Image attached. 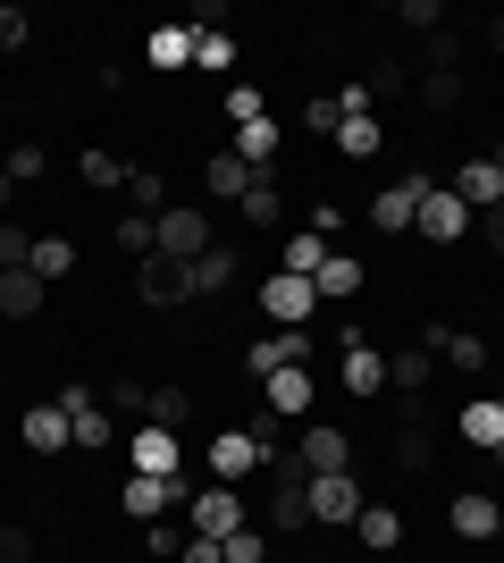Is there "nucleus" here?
<instances>
[{"label":"nucleus","mask_w":504,"mask_h":563,"mask_svg":"<svg viewBox=\"0 0 504 563\" xmlns=\"http://www.w3.org/2000/svg\"><path fill=\"white\" fill-rule=\"evenodd\" d=\"M437 177H395V186H379V202H370V228L379 235H412V219H421V194H429Z\"/></svg>","instance_id":"obj_9"},{"label":"nucleus","mask_w":504,"mask_h":563,"mask_svg":"<svg viewBox=\"0 0 504 563\" xmlns=\"http://www.w3.org/2000/svg\"><path fill=\"white\" fill-rule=\"evenodd\" d=\"M219 555H227V563H269V539L244 521V530H227V539H219Z\"/></svg>","instance_id":"obj_41"},{"label":"nucleus","mask_w":504,"mask_h":563,"mask_svg":"<svg viewBox=\"0 0 504 563\" xmlns=\"http://www.w3.org/2000/svg\"><path fill=\"white\" fill-rule=\"evenodd\" d=\"M76 177H85L93 194H119L126 177H135V161H119V152H85V161H76Z\"/></svg>","instance_id":"obj_31"},{"label":"nucleus","mask_w":504,"mask_h":563,"mask_svg":"<svg viewBox=\"0 0 504 563\" xmlns=\"http://www.w3.org/2000/svg\"><path fill=\"white\" fill-rule=\"evenodd\" d=\"M437 362H455V371H488V336H471V329H446Z\"/></svg>","instance_id":"obj_37"},{"label":"nucleus","mask_w":504,"mask_h":563,"mask_svg":"<svg viewBox=\"0 0 504 563\" xmlns=\"http://www.w3.org/2000/svg\"><path fill=\"white\" fill-rule=\"evenodd\" d=\"M488 161H496V168H504V143H496V152H488Z\"/></svg>","instance_id":"obj_55"},{"label":"nucleus","mask_w":504,"mask_h":563,"mask_svg":"<svg viewBox=\"0 0 504 563\" xmlns=\"http://www.w3.org/2000/svg\"><path fill=\"white\" fill-rule=\"evenodd\" d=\"M110 235H119V253H126V261H144V253H152V219H144V211H119V228H110Z\"/></svg>","instance_id":"obj_42"},{"label":"nucleus","mask_w":504,"mask_h":563,"mask_svg":"<svg viewBox=\"0 0 504 563\" xmlns=\"http://www.w3.org/2000/svg\"><path fill=\"white\" fill-rule=\"evenodd\" d=\"M25 261H34V235H25V228H0V269H25Z\"/></svg>","instance_id":"obj_47"},{"label":"nucleus","mask_w":504,"mask_h":563,"mask_svg":"<svg viewBox=\"0 0 504 563\" xmlns=\"http://www.w3.org/2000/svg\"><path fill=\"white\" fill-rule=\"evenodd\" d=\"M345 396H361V404L387 396V353L379 345H345Z\"/></svg>","instance_id":"obj_18"},{"label":"nucleus","mask_w":504,"mask_h":563,"mask_svg":"<svg viewBox=\"0 0 504 563\" xmlns=\"http://www.w3.org/2000/svg\"><path fill=\"white\" fill-rule=\"evenodd\" d=\"M294 454H303V471H354V438H345V429H328V421H312L303 429V438H294Z\"/></svg>","instance_id":"obj_13"},{"label":"nucleus","mask_w":504,"mask_h":563,"mask_svg":"<svg viewBox=\"0 0 504 563\" xmlns=\"http://www.w3.org/2000/svg\"><path fill=\"white\" fill-rule=\"evenodd\" d=\"M496 539H504V514H496Z\"/></svg>","instance_id":"obj_57"},{"label":"nucleus","mask_w":504,"mask_h":563,"mask_svg":"<svg viewBox=\"0 0 504 563\" xmlns=\"http://www.w3.org/2000/svg\"><path fill=\"white\" fill-rule=\"evenodd\" d=\"M354 539L370 547V555H395V547H404V514H395V505H361V514H354Z\"/></svg>","instance_id":"obj_21"},{"label":"nucleus","mask_w":504,"mask_h":563,"mask_svg":"<svg viewBox=\"0 0 504 563\" xmlns=\"http://www.w3.org/2000/svg\"><path fill=\"white\" fill-rule=\"evenodd\" d=\"M186 563H227V555H219V539H186Z\"/></svg>","instance_id":"obj_52"},{"label":"nucleus","mask_w":504,"mask_h":563,"mask_svg":"<svg viewBox=\"0 0 504 563\" xmlns=\"http://www.w3.org/2000/svg\"><path fill=\"white\" fill-rule=\"evenodd\" d=\"M303 496H312V521H328V530H354V514L370 505L354 471H320V479H312Z\"/></svg>","instance_id":"obj_8"},{"label":"nucleus","mask_w":504,"mask_h":563,"mask_svg":"<svg viewBox=\"0 0 504 563\" xmlns=\"http://www.w3.org/2000/svg\"><path fill=\"white\" fill-rule=\"evenodd\" d=\"M395 463H404V471H429V463H437L429 421H404V429H395Z\"/></svg>","instance_id":"obj_34"},{"label":"nucleus","mask_w":504,"mask_h":563,"mask_svg":"<svg viewBox=\"0 0 504 563\" xmlns=\"http://www.w3.org/2000/svg\"><path fill=\"white\" fill-rule=\"evenodd\" d=\"M312 396H320L312 362H294V371H269V378H261V404H269V421H303V412H312Z\"/></svg>","instance_id":"obj_10"},{"label":"nucleus","mask_w":504,"mask_h":563,"mask_svg":"<svg viewBox=\"0 0 504 563\" xmlns=\"http://www.w3.org/2000/svg\"><path fill=\"white\" fill-rule=\"evenodd\" d=\"M76 446H85V454H110V446H119V421H110V404H85V412H76Z\"/></svg>","instance_id":"obj_32"},{"label":"nucleus","mask_w":504,"mask_h":563,"mask_svg":"<svg viewBox=\"0 0 504 563\" xmlns=\"http://www.w3.org/2000/svg\"><path fill=\"white\" fill-rule=\"evenodd\" d=\"M202 186L227 194V202H244V194H253V168H244L236 152H211V161H202Z\"/></svg>","instance_id":"obj_28"},{"label":"nucleus","mask_w":504,"mask_h":563,"mask_svg":"<svg viewBox=\"0 0 504 563\" xmlns=\"http://www.w3.org/2000/svg\"><path fill=\"white\" fill-rule=\"evenodd\" d=\"M236 269H244V261L227 253V244H211L202 261H186V303H193V295H227V286H236Z\"/></svg>","instance_id":"obj_17"},{"label":"nucleus","mask_w":504,"mask_h":563,"mask_svg":"<svg viewBox=\"0 0 504 563\" xmlns=\"http://www.w3.org/2000/svg\"><path fill=\"white\" fill-rule=\"evenodd\" d=\"M379 143H387V126H379V118H345V126H336V152H345V161H370Z\"/></svg>","instance_id":"obj_35"},{"label":"nucleus","mask_w":504,"mask_h":563,"mask_svg":"<svg viewBox=\"0 0 504 563\" xmlns=\"http://www.w3.org/2000/svg\"><path fill=\"white\" fill-rule=\"evenodd\" d=\"M186 539H193L186 521H152V530H144V547H152V555H186Z\"/></svg>","instance_id":"obj_46"},{"label":"nucleus","mask_w":504,"mask_h":563,"mask_svg":"<svg viewBox=\"0 0 504 563\" xmlns=\"http://www.w3.org/2000/svg\"><path fill=\"white\" fill-rule=\"evenodd\" d=\"M193 68L227 76V68H236V43H227V34H193Z\"/></svg>","instance_id":"obj_43"},{"label":"nucleus","mask_w":504,"mask_h":563,"mask_svg":"<svg viewBox=\"0 0 504 563\" xmlns=\"http://www.w3.org/2000/svg\"><path fill=\"white\" fill-rule=\"evenodd\" d=\"M496 463H504V438H496Z\"/></svg>","instance_id":"obj_56"},{"label":"nucleus","mask_w":504,"mask_h":563,"mask_svg":"<svg viewBox=\"0 0 504 563\" xmlns=\"http://www.w3.org/2000/svg\"><path fill=\"white\" fill-rule=\"evenodd\" d=\"M320 303H354V295H361V286H370V269H361V261L354 253H328V261H320Z\"/></svg>","instance_id":"obj_22"},{"label":"nucleus","mask_w":504,"mask_h":563,"mask_svg":"<svg viewBox=\"0 0 504 563\" xmlns=\"http://www.w3.org/2000/svg\"><path fill=\"white\" fill-rule=\"evenodd\" d=\"M126 211H144V219L168 211V177L160 168H135V177H126Z\"/></svg>","instance_id":"obj_33"},{"label":"nucleus","mask_w":504,"mask_h":563,"mask_svg":"<svg viewBox=\"0 0 504 563\" xmlns=\"http://www.w3.org/2000/svg\"><path fill=\"white\" fill-rule=\"evenodd\" d=\"M135 295H144V303H186V269H177V261H160V253H144L135 261Z\"/></svg>","instance_id":"obj_16"},{"label":"nucleus","mask_w":504,"mask_h":563,"mask_svg":"<svg viewBox=\"0 0 504 563\" xmlns=\"http://www.w3.org/2000/svg\"><path fill=\"white\" fill-rule=\"evenodd\" d=\"M278 143H287V126H278V118H253V126H236V143H227V152H236L253 177H269V168H278Z\"/></svg>","instance_id":"obj_14"},{"label":"nucleus","mask_w":504,"mask_h":563,"mask_svg":"<svg viewBox=\"0 0 504 563\" xmlns=\"http://www.w3.org/2000/svg\"><path fill=\"white\" fill-rule=\"evenodd\" d=\"M269 530H287V539H294V530H312V496L269 479Z\"/></svg>","instance_id":"obj_30"},{"label":"nucleus","mask_w":504,"mask_h":563,"mask_svg":"<svg viewBox=\"0 0 504 563\" xmlns=\"http://www.w3.org/2000/svg\"><path fill=\"white\" fill-rule=\"evenodd\" d=\"M496 438H504V412H496V396H471L455 412V446H480V454H496Z\"/></svg>","instance_id":"obj_15"},{"label":"nucleus","mask_w":504,"mask_h":563,"mask_svg":"<svg viewBox=\"0 0 504 563\" xmlns=\"http://www.w3.org/2000/svg\"><path fill=\"white\" fill-rule=\"evenodd\" d=\"M455 194L471 202V211H496V202H504V168L496 161H462L455 168Z\"/></svg>","instance_id":"obj_24"},{"label":"nucleus","mask_w":504,"mask_h":563,"mask_svg":"<svg viewBox=\"0 0 504 563\" xmlns=\"http://www.w3.org/2000/svg\"><path fill=\"white\" fill-rule=\"evenodd\" d=\"M0 563H34V539H25L18 521H9V530H0Z\"/></svg>","instance_id":"obj_50"},{"label":"nucleus","mask_w":504,"mask_h":563,"mask_svg":"<svg viewBox=\"0 0 504 563\" xmlns=\"http://www.w3.org/2000/svg\"><path fill=\"white\" fill-rule=\"evenodd\" d=\"M219 110L236 118V126H253V118H269V101H261V85H227V93H219Z\"/></svg>","instance_id":"obj_40"},{"label":"nucleus","mask_w":504,"mask_h":563,"mask_svg":"<svg viewBox=\"0 0 504 563\" xmlns=\"http://www.w3.org/2000/svg\"><path fill=\"white\" fill-rule=\"evenodd\" d=\"M429 378H437V353L429 345L387 353V387H395V396H429Z\"/></svg>","instance_id":"obj_19"},{"label":"nucleus","mask_w":504,"mask_h":563,"mask_svg":"<svg viewBox=\"0 0 504 563\" xmlns=\"http://www.w3.org/2000/svg\"><path fill=\"white\" fill-rule=\"evenodd\" d=\"M471 228H480V211H471L455 186H429V194H421V219H412V235H429V244H462Z\"/></svg>","instance_id":"obj_5"},{"label":"nucleus","mask_w":504,"mask_h":563,"mask_svg":"<svg viewBox=\"0 0 504 563\" xmlns=\"http://www.w3.org/2000/svg\"><path fill=\"white\" fill-rule=\"evenodd\" d=\"M126 471L186 479V438H177V429H126Z\"/></svg>","instance_id":"obj_7"},{"label":"nucleus","mask_w":504,"mask_h":563,"mask_svg":"<svg viewBox=\"0 0 504 563\" xmlns=\"http://www.w3.org/2000/svg\"><path fill=\"white\" fill-rule=\"evenodd\" d=\"M9 202H18V186H9V168H0V211H9Z\"/></svg>","instance_id":"obj_54"},{"label":"nucleus","mask_w":504,"mask_h":563,"mask_svg":"<svg viewBox=\"0 0 504 563\" xmlns=\"http://www.w3.org/2000/svg\"><path fill=\"white\" fill-rule=\"evenodd\" d=\"M211 244H219V235H211V211H193V202H168V211L152 219V253L177 261V269H186V261H202Z\"/></svg>","instance_id":"obj_1"},{"label":"nucleus","mask_w":504,"mask_h":563,"mask_svg":"<svg viewBox=\"0 0 504 563\" xmlns=\"http://www.w3.org/2000/svg\"><path fill=\"white\" fill-rule=\"evenodd\" d=\"M395 18H404V25H421V34H437V25H446V9H437V0H404Z\"/></svg>","instance_id":"obj_49"},{"label":"nucleus","mask_w":504,"mask_h":563,"mask_svg":"<svg viewBox=\"0 0 504 563\" xmlns=\"http://www.w3.org/2000/svg\"><path fill=\"white\" fill-rule=\"evenodd\" d=\"M480 235H488V253H504V202H496V211H480Z\"/></svg>","instance_id":"obj_51"},{"label":"nucleus","mask_w":504,"mask_h":563,"mask_svg":"<svg viewBox=\"0 0 504 563\" xmlns=\"http://www.w3.org/2000/svg\"><path fill=\"white\" fill-rule=\"evenodd\" d=\"M244 488H227V479H211L202 496H186V530L193 539H227V530H244Z\"/></svg>","instance_id":"obj_4"},{"label":"nucleus","mask_w":504,"mask_h":563,"mask_svg":"<svg viewBox=\"0 0 504 563\" xmlns=\"http://www.w3.org/2000/svg\"><path fill=\"white\" fill-rule=\"evenodd\" d=\"M25 34H34V18H25V9H9V0H0V51H25Z\"/></svg>","instance_id":"obj_48"},{"label":"nucleus","mask_w":504,"mask_h":563,"mask_svg":"<svg viewBox=\"0 0 504 563\" xmlns=\"http://www.w3.org/2000/svg\"><path fill=\"white\" fill-rule=\"evenodd\" d=\"M320 261H328V235H312V228H294L278 244V269H294V278H320Z\"/></svg>","instance_id":"obj_27"},{"label":"nucleus","mask_w":504,"mask_h":563,"mask_svg":"<svg viewBox=\"0 0 504 563\" xmlns=\"http://www.w3.org/2000/svg\"><path fill=\"white\" fill-rule=\"evenodd\" d=\"M312 345H320L312 329H278V336H261V345H244V371H253V378L294 371V362H312Z\"/></svg>","instance_id":"obj_11"},{"label":"nucleus","mask_w":504,"mask_h":563,"mask_svg":"<svg viewBox=\"0 0 504 563\" xmlns=\"http://www.w3.org/2000/svg\"><path fill=\"white\" fill-rule=\"evenodd\" d=\"M43 286H59V278H76V244L68 235H34V261H25Z\"/></svg>","instance_id":"obj_26"},{"label":"nucleus","mask_w":504,"mask_h":563,"mask_svg":"<svg viewBox=\"0 0 504 563\" xmlns=\"http://www.w3.org/2000/svg\"><path fill=\"white\" fill-rule=\"evenodd\" d=\"M496 496L488 488H455V539H496Z\"/></svg>","instance_id":"obj_23"},{"label":"nucleus","mask_w":504,"mask_h":563,"mask_svg":"<svg viewBox=\"0 0 504 563\" xmlns=\"http://www.w3.org/2000/svg\"><path fill=\"white\" fill-rule=\"evenodd\" d=\"M287 219V194H278V177H253V194H244V228L261 235V228H278Z\"/></svg>","instance_id":"obj_29"},{"label":"nucleus","mask_w":504,"mask_h":563,"mask_svg":"<svg viewBox=\"0 0 504 563\" xmlns=\"http://www.w3.org/2000/svg\"><path fill=\"white\" fill-rule=\"evenodd\" d=\"M0 168H9V186H43L51 152H43V143H9V152H0Z\"/></svg>","instance_id":"obj_36"},{"label":"nucleus","mask_w":504,"mask_h":563,"mask_svg":"<svg viewBox=\"0 0 504 563\" xmlns=\"http://www.w3.org/2000/svg\"><path fill=\"white\" fill-rule=\"evenodd\" d=\"M253 303H261V320H278V329H312L320 286H312V278H294V269H269V278L253 286Z\"/></svg>","instance_id":"obj_2"},{"label":"nucleus","mask_w":504,"mask_h":563,"mask_svg":"<svg viewBox=\"0 0 504 563\" xmlns=\"http://www.w3.org/2000/svg\"><path fill=\"white\" fill-rule=\"evenodd\" d=\"M144 59H152L160 76H177V68L193 59V25H152V34H144Z\"/></svg>","instance_id":"obj_25"},{"label":"nucleus","mask_w":504,"mask_h":563,"mask_svg":"<svg viewBox=\"0 0 504 563\" xmlns=\"http://www.w3.org/2000/svg\"><path fill=\"white\" fill-rule=\"evenodd\" d=\"M303 126H312L320 143H336V126H345V110H336V93H312V101H303Z\"/></svg>","instance_id":"obj_44"},{"label":"nucleus","mask_w":504,"mask_h":563,"mask_svg":"<svg viewBox=\"0 0 504 563\" xmlns=\"http://www.w3.org/2000/svg\"><path fill=\"white\" fill-rule=\"evenodd\" d=\"M455 101H462V76H421V110H437V118H446Z\"/></svg>","instance_id":"obj_45"},{"label":"nucleus","mask_w":504,"mask_h":563,"mask_svg":"<svg viewBox=\"0 0 504 563\" xmlns=\"http://www.w3.org/2000/svg\"><path fill=\"white\" fill-rule=\"evenodd\" d=\"M269 454H278V446H269L261 429H219L202 463H211V479H227V488H244L253 471H269Z\"/></svg>","instance_id":"obj_3"},{"label":"nucleus","mask_w":504,"mask_h":563,"mask_svg":"<svg viewBox=\"0 0 504 563\" xmlns=\"http://www.w3.org/2000/svg\"><path fill=\"white\" fill-rule=\"evenodd\" d=\"M101 404H110V421H119V412H144V421H152V387H144V378H110Z\"/></svg>","instance_id":"obj_38"},{"label":"nucleus","mask_w":504,"mask_h":563,"mask_svg":"<svg viewBox=\"0 0 504 563\" xmlns=\"http://www.w3.org/2000/svg\"><path fill=\"white\" fill-rule=\"evenodd\" d=\"M18 438H25V454H68L76 446V421L59 412V396H51V404H34V412L18 421Z\"/></svg>","instance_id":"obj_12"},{"label":"nucleus","mask_w":504,"mask_h":563,"mask_svg":"<svg viewBox=\"0 0 504 563\" xmlns=\"http://www.w3.org/2000/svg\"><path fill=\"white\" fill-rule=\"evenodd\" d=\"M43 303H51V286L34 269H0V320H34Z\"/></svg>","instance_id":"obj_20"},{"label":"nucleus","mask_w":504,"mask_h":563,"mask_svg":"<svg viewBox=\"0 0 504 563\" xmlns=\"http://www.w3.org/2000/svg\"><path fill=\"white\" fill-rule=\"evenodd\" d=\"M488 51H496V59H504V18H496V25H488Z\"/></svg>","instance_id":"obj_53"},{"label":"nucleus","mask_w":504,"mask_h":563,"mask_svg":"<svg viewBox=\"0 0 504 563\" xmlns=\"http://www.w3.org/2000/svg\"><path fill=\"white\" fill-rule=\"evenodd\" d=\"M186 505V479H152V471H126L119 479V514L126 521H168Z\"/></svg>","instance_id":"obj_6"},{"label":"nucleus","mask_w":504,"mask_h":563,"mask_svg":"<svg viewBox=\"0 0 504 563\" xmlns=\"http://www.w3.org/2000/svg\"><path fill=\"white\" fill-rule=\"evenodd\" d=\"M186 412H193L186 387H152V429H177V438H186Z\"/></svg>","instance_id":"obj_39"}]
</instances>
